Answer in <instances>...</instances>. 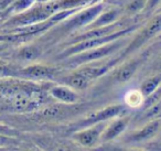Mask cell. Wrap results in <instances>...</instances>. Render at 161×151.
Returning <instances> with one entry per match:
<instances>
[{"instance_id":"obj_3","label":"cell","mask_w":161,"mask_h":151,"mask_svg":"<svg viewBox=\"0 0 161 151\" xmlns=\"http://www.w3.org/2000/svg\"><path fill=\"white\" fill-rule=\"evenodd\" d=\"M139 27H140L139 25H129V27H126V28H124V29L119 30V31L115 32V33L109 34V36L87 39V40H83V41H80V42L73 43V44H69L58 54V60H63V59H66V58H69V56L74 55V54L80 53V52H83V51H86V50L93 49V48H97V47H101V45L107 44V43L116 41V40H118V39L126 38V36H129L131 32L136 31Z\"/></svg>"},{"instance_id":"obj_20","label":"cell","mask_w":161,"mask_h":151,"mask_svg":"<svg viewBox=\"0 0 161 151\" xmlns=\"http://www.w3.org/2000/svg\"><path fill=\"white\" fill-rule=\"evenodd\" d=\"M160 86H161V72H157L154 75L150 76V77L146 78L143 81V83L140 86V91L142 92V94L146 97V96L153 93Z\"/></svg>"},{"instance_id":"obj_24","label":"cell","mask_w":161,"mask_h":151,"mask_svg":"<svg viewBox=\"0 0 161 151\" xmlns=\"http://www.w3.org/2000/svg\"><path fill=\"white\" fill-rule=\"evenodd\" d=\"M161 5V0H146V5L143 10L141 11V14L142 17L147 18V17H150L159 9Z\"/></svg>"},{"instance_id":"obj_25","label":"cell","mask_w":161,"mask_h":151,"mask_svg":"<svg viewBox=\"0 0 161 151\" xmlns=\"http://www.w3.org/2000/svg\"><path fill=\"white\" fill-rule=\"evenodd\" d=\"M146 0H131L126 7L128 14H137L139 12H141L145 8Z\"/></svg>"},{"instance_id":"obj_8","label":"cell","mask_w":161,"mask_h":151,"mask_svg":"<svg viewBox=\"0 0 161 151\" xmlns=\"http://www.w3.org/2000/svg\"><path fill=\"white\" fill-rule=\"evenodd\" d=\"M148 55H150V49L143 51L140 55L136 56V58H131L126 62L119 63L121 65H119L118 69L115 71L114 75H113L114 82L117 84H124L131 80L139 70V67L141 66V64L147 60Z\"/></svg>"},{"instance_id":"obj_2","label":"cell","mask_w":161,"mask_h":151,"mask_svg":"<svg viewBox=\"0 0 161 151\" xmlns=\"http://www.w3.org/2000/svg\"><path fill=\"white\" fill-rule=\"evenodd\" d=\"M58 11H60L58 7V3H56V0H52L49 3H40L36 7H30L25 11H22L17 16H14L12 18L7 19V21H5V23L1 25V27L12 29V28L42 22V21L50 19Z\"/></svg>"},{"instance_id":"obj_12","label":"cell","mask_w":161,"mask_h":151,"mask_svg":"<svg viewBox=\"0 0 161 151\" xmlns=\"http://www.w3.org/2000/svg\"><path fill=\"white\" fill-rule=\"evenodd\" d=\"M161 131V117L156 118V119L149 120V121L145 122L142 128L138 129L137 131L132 132L129 136L128 140L130 142H143L150 140L157 136Z\"/></svg>"},{"instance_id":"obj_26","label":"cell","mask_w":161,"mask_h":151,"mask_svg":"<svg viewBox=\"0 0 161 151\" xmlns=\"http://www.w3.org/2000/svg\"><path fill=\"white\" fill-rule=\"evenodd\" d=\"M18 143H20V142H19V140L17 139L14 136L0 135V148L16 146V144H18Z\"/></svg>"},{"instance_id":"obj_15","label":"cell","mask_w":161,"mask_h":151,"mask_svg":"<svg viewBox=\"0 0 161 151\" xmlns=\"http://www.w3.org/2000/svg\"><path fill=\"white\" fill-rule=\"evenodd\" d=\"M120 14H121V11H120V9H118V8L109 9L108 11H104L103 10V11L96 17V19L88 25L87 29L104 27V25H112V23H115L116 21L119 20Z\"/></svg>"},{"instance_id":"obj_18","label":"cell","mask_w":161,"mask_h":151,"mask_svg":"<svg viewBox=\"0 0 161 151\" xmlns=\"http://www.w3.org/2000/svg\"><path fill=\"white\" fill-rule=\"evenodd\" d=\"M42 50L39 45H25L19 49V51L17 52V58L19 60L27 61V62H31V61L36 60L38 58H40Z\"/></svg>"},{"instance_id":"obj_5","label":"cell","mask_w":161,"mask_h":151,"mask_svg":"<svg viewBox=\"0 0 161 151\" xmlns=\"http://www.w3.org/2000/svg\"><path fill=\"white\" fill-rule=\"evenodd\" d=\"M105 8L103 3H94L90 7L85 9H78L73 14L67 17L65 20H63L60 29L63 33H69L74 30L87 28L93 21L96 19V17L101 14Z\"/></svg>"},{"instance_id":"obj_1","label":"cell","mask_w":161,"mask_h":151,"mask_svg":"<svg viewBox=\"0 0 161 151\" xmlns=\"http://www.w3.org/2000/svg\"><path fill=\"white\" fill-rule=\"evenodd\" d=\"M128 43L129 42L127 40H125V38H121L116 41L107 43V44L80 52V53L74 54V55L69 56L66 59H63L62 61L65 63V65H67L69 67H78L80 65L94 63L96 61L102 60V59L114 55L117 52L120 51L124 47H126Z\"/></svg>"},{"instance_id":"obj_9","label":"cell","mask_w":161,"mask_h":151,"mask_svg":"<svg viewBox=\"0 0 161 151\" xmlns=\"http://www.w3.org/2000/svg\"><path fill=\"white\" fill-rule=\"evenodd\" d=\"M106 126H107L106 121H103L74 131L73 140L83 147H94L95 144L98 143V141H101L102 133L105 130Z\"/></svg>"},{"instance_id":"obj_13","label":"cell","mask_w":161,"mask_h":151,"mask_svg":"<svg viewBox=\"0 0 161 151\" xmlns=\"http://www.w3.org/2000/svg\"><path fill=\"white\" fill-rule=\"evenodd\" d=\"M129 121H130L129 116H123V117H119L118 116V118L115 119L112 124L106 126L105 130L102 133L101 141L107 142L116 139L117 137H119L127 129Z\"/></svg>"},{"instance_id":"obj_11","label":"cell","mask_w":161,"mask_h":151,"mask_svg":"<svg viewBox=\"0 0 161 151\" xmlns=\"http://www.w3.org/2000/svg\"><path fill=\"white\" fill-rule=\"evenodd\" d=\"M120 62V59L117 55L115 59L108 61L107 63L103 65H95L94 63H88V65H80V66L76 67V71L82 74L84 77L90 80L91 82H93L94 80H97V78L104 76L106 73H108L110 70L114 69Z\"/></svg>"},{"instance_id":"obj_22","label":"cell","mask_w":161,"mask_h":151,"mask_svg":"<svg viewBox=\"0 0 161 151\" xmlns=\"http://www.w3.org/2000/svg\"><path fill=\"white\" fill-rule=\"evenodd\" d=\"M18 78V69L5 62H0V80L3 78Z\"/></svg>"},{"instance_id":"obj_19","label":"cell","mask_w":161,"mask_h":151,"mask_svg":"<svg viewBox=\"0 0 161 151\" xmlns=\"http://www.w3.org/2000/svg\"><path fill=\"white\" fill-rule=\"evenodd\" d=\"M124 99H125L126 106L130 108H141L145 102V95L140 89H131L126 93Z\"/></svg>"},{"instance_id":"obj_7","label":"cell","mask_w":161,"mask_h":151,"mask_svg":"<svg viewBox=\"0 0 161 151\" xmlns=\"http://www.w3.org/2000/svg\"><path fill=\"white\" fill-rule=\"evenodd\" d=\"M61 76V71L55 66L42 64H32L18 69V78L29 81H50Z\"/></svg>"},{"instance_id":"obj_10","label":"cell","mask_w":161,"mask_h":151,"mask_svg":"<svg viewBox=\"0 0 161 151\" xmlns=\"http://www.w3.org/2000/svg\"><path fill=\"white\" fill-rule=\"evenodd\" d=\"M45 89H47V93L50 97L54 98V99L58 100L60 103L66 105H73L76 104L80 99V96H78L77 92L75 89L71 88L69 86L64 84H51V83H47L44 85Z\"/></svg>"},{"instance_id":"obj_29","label":"cell","mask_w":161,"mask_h":151,"mask_svg":"<svg viewBox=\"0 0 161 151\" xmlns=\"http://www.w3.org/2000/svg\"><path fill=\"white\" fill-rule=\"evenodd\" d=\"M154 70H156L157 72H161V54H160V56H159L158 61L156 62V65H154Z\"/></svg>"},{"instance_id":"obj_30","label":"cell","mask_w":161,"mask_h":151,"mask_svg":"<svg viewBox=\"0 0 161 151\" xmlns=\"http://www.w3.org/2000/svg\"><path fill=\"white\" fill-rule=\"evenodd\" d=\"M36 1L39 3H49V1H52V0H36Z\"/></svg>"},{"instance_id":"obj_21","label":"cell","mask_w":161,"mask_h":151,"mask_svg":"<svg viewBox=\"0 0 161 151\" xmlns=\"http://www.w3.org/2000/svg\"><path fill=\"white\" fill-rule=\"evenodd\" d=\"M101 0H56L58 10H69V9H80L84 6L91 3H97Z\"/></svg>"},{"instance_id":"obj_17","label":"cell","mask_w":161,"mask_h":151,"mask_svg":"<svg viewBox=\"0 0 161 151\" xmlns=\"http://www.w3.org/2000/svg\"><path fill=\"white\" fill-rule=\"evenodd\" d=\"M161 117V99L154 103L150 107L145 109H141V113L137 116V122L141 124V122H147L149 120L156 119V118Z\"/></svg>"},{"instance_id":"obj_6","label":"cell","mask_w":161,"mask_h":151,"mask_svg":"<svg viewBox=\"0 0 161 151\" xmlns=\"http://www.w3.org/2000/svg\"><path fill=\"white\" fill-rule=\"evenodd\" d=\"M124 109H125V106L121 104L110 105V106L105 107V108L101 109V110H98V111H94V113L90 114V115L86 116L83 119L74 122L73 125H71V129H69V130L74 132V131L86 128V127L98 124V122L107 121V120L120 116V114L124 111Z\"/></svg>"},{"instance_id":"obj_23","label":"cell","mask_w":161,"mask_h":151,"mask_svg":"<svg viewBox=\"0 0 161 151\" xmlns=\"http://www.w3.org/2000/svg\"><path fill=\"white\" fill-rule=\"evenodd\" d=\"M34 3H36V0H16V1L10 6L11 14H14V12L20 14V12H22V11H25V10L29 9Z\"/></svg>"},{"instance_id":"obj_4","label":"cell","mask_w":161,"mask_h":151,"mask_svg":"<svg viewBox=\"0 0 161 151\" xmlns=\"http://www.w3.org/2000/svg\"><path fill=\"white\" fill-rule=\"evenodd\" d=\"M159 33H161V8L154 12L152 18L146 23V25L139 31V33L135 36L134 40L130 41L123 50V52H119L117 55L123 62L126 58H128L130 54L139 50L142 45L149 42Z\"/></svg>"},{"instance_id":"obj_14","label":"cell","mask_w":161,"mask_h":151,"mask_svg":"<svg viewBox=\"0 0 161 151\" xmlns=\"http://www.w3.org/2000/svg\"><path fill=\"white\" fill-rule=\"evenodd\" d=\"M56 82L61 83L69 86L71 88L75 89V91H84L91 84V81L87 80L86 77H84L80 73H78L77 71L72 72L71 74H67L64 76H60L56 78Z\"/></svg>"},{"instance_id":"obj_28","label":"cell","mask_w":161,"mask_h":151,"mask_svg":"<svg viewBox=\"0 0 161 151\" xmlns=\"http://www.w3.org/2000/svg\"><path fill=\"white\" fill-rule=\"evenodd\" d=\"M10 43L8 42H5V41H0V53H3L7 50V48L9 47Z\"/></svg>"},{"instance_id":"obj_27","label":"cell","mask_w":161,"mask_h":151,"mask_svg":"<svg viewBox=\"0 0 161 151\" xmlns=\"http://www.w3.org/2000/svg\"><path fill=\"white\" fill-rule=\"evenodd\" d=\"M0 135H9V136H14L17 137L18 135H20V131L18 129L10 127L6 124H0Z\"/></svg>"},{"instance_id":"obj_16","label":"cell","mask_w":161,"mask_h":151,"mask_svg":"<svg viewBox=\"0 0 161 151\" xmlns=\"http://www.w3.org/2000/svg\"><path fill=\"white\" fill-rule=\"evenodd\" d=\"M76 107H69L66 106V104L62 105H55V106H47L40 113V117H43L44 119H58V118L66 117L69 114H72V110H74Z\"/></svg>"}]
</instances>
